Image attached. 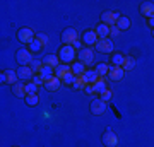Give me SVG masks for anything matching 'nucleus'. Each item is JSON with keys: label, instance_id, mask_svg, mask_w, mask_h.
Here are the masks:
<instances>
[{"label": "nucleus", "instance_id": "19", "mask_svg": "<svg viewBox=\"0 0 154 147\" xmlns=\"http://www.w3.org/2000/svg\"><path fill=\"white\" fill-rule=\"evenodd\" d=\"M69 72H72V65H67V63H60V65L55 69V75L58 77V79H62V77L65 75V74H69Z\"/></svg>", "mask_w": 154, "mask_h": 147}, {"label": "nucleus", "instance_id": "26", "mask_svg": "<svg viewBox=\"0 0 154 147\" xmlns=\"http://www.w3.org/2000/svg\"><path fill=\"white\" fill-rule=\"evenodd\" d=\"M93 86H94V93H99V94L105 93L106 89H108V87H106V82H105V79H103V77H101L98 82H94Z\"/></svg>", "mask_w": 154, "mask_h": 147}, {"label": "nucleus", "instance_id": "25", "mask_svg": "<svg viewBox=\"0 0 154 147\" xmlns=\"http://www.w3.org/2000/svg\"><path fill=\"white\" fill-rule=\"evenodd\" d=\"M134 67H135V58L134 57H125V60H123V65H122V69L123 70H132Z\"/></svg>", "mask_w": 154, "mask_h": 147}, {"label": "nucleus", "instance_id": "28", "mask_svg": "<svg viewBox=\"0 0 154 147\" xmlns=\"http://www.w3.org/2000/svg\"><path fill=\"white\" fill-rule=\"evenodd\" d=\"M24 99H26V104H28V106H31V108L38 106V103H39L38 94H28V96H26Z\"/></svg>", "mask_w": 154, "mask_h": 147}, {"label": "nucleus", "instance_id": "9", "mask_svg": "<svg viewBox=\"0 0 154 147\" xmlns=\"http://www.w3.org/2000/svg\"><path fill=\"white\" fill-rule=\"evenodd\" d=\"M96 51H101V53H113V41H111L110 38L98 39V43H96Z\"/></svg>", "mask_w": 154, "mask_h": 147}, {"label": "nucleus", "instance_id": "34", "mask_svg": "<svg viewBox=\"0 0 154 147\" xmlns=\"http://www.w3.org/2000/svg\"><path fill=\"white\" fill-rule=\"evenodd\" d=\"M84 86H86V81H84L82 75H79L77 77V81H75V84H74L72 87H75V89H84Z\"/></svg>", "mask_w": 154, "mask_h": 147}, {"label": "nucleus", "instance_id": "16", "mask_svg": "<svg viewBox=\"0 0 154 147\" xmlns=\"http://www.w3.org/2000/svg\"><path fill=\"white\" fill-rule=\"evenodd\" d=\"M123 69L122 67H113L110 65V72H108V77H110L111 81H120V79H123Z\"/></svg>", "mask_w": 154, "mask_h": 147}, {"label": "nucleus", "instance_id": "33", "mask_svg": "<svg viewBox=\"0 0 154 147\" xmlns=\"http://www.w3.org/2000/svg\"><path fill=\"white\" fill-rule=\"evenodd\" d=\"M111 98H113V91H110V89H106L105 93L99 94V99H103L105 103H108V101H110Z\"/></svg>", "mask_w": 154, "mask_h": 147}, {"label": "nucleus", "instance_id": "5", "mask_svg": "<svg viewBox=\"0 0 154 147\" xmlns=\"http://www.w3.org/2000/svg\"><path fill=\"white\" fill-rule=\"evenodd\" d=\"M77 62H81L84 65H91L94 62V50L84 46L81 51H77Z\"/></svg>", "mask_w": 154, "mask_h": 147}, {"label": "nucleus", "instance_id": "27", "mask_svg": "<svg viewBox=\"0 0 154 147\" xmlns=\"http://www.w3.org/2000/svg\"><path fill=\"white\" fill-rule=\"evenodd\" d=\"M96 74H98L99 77H105L108 75V72H110V65H106V63H99V65H96Z\"/></svg>", "mask_w": 154, "mask_h": 147}, {"label": "nucleus", "instance_id": "14", "mask_svg": "<svg viewBox=\"0 0 154 147\" xmlns=\"http://www.w3.org/2000/svg\"><path fill=\"white\" fill-rule=\"evenodd\" d=\"M12 94L17 96V98H26V96H28V94H26V84L22 81L14 84V86H12Z\"/></svg>", "mask_w": 154, "mask_h": 147}, {"label": "nucleus", "instance_id": "43", "mask_svg": "<svg viewBox=\"0 0 154 147\" xmlns=\"http://www.w3.org/2000/svg\"><path fill=\"white\" fill-rule=\"evenodd\" d=\"M14 147H19V145H14Z\"/></svg>", "mask_w": 154, "mask_h": 147}, {"label": "nucleus", "instance_id": "11", "mask_svg": "<svg viewBox=\"0 0 154 147\" xmlns=\"http://www.w3.org/2000/svg\"><path fill=\"white\" fill-rule=\"evenodd\" d=\"M106 108H108L106 103L103 101V99H99V98H96L93 103H91V113L93 115H103L106 111Z\"/></svg>", "mask_w": 154, "mask_h": 147}, {"label": "nucleus", "instance_id": "10", "mask_svg": "<svg viewBox=\"0 0 154 147\" xmlns=\"http://www.w3.org/2000/svg\"><path fill=\"white\" fill-rule=\"evenodd\" d=\"M103 144H105L106 147H115L116 144H118V137H116V133L111 128H108V130L103 133Z\"/></svg>", "mask_w": 154, "mask_h": 147}, {"label": "nucleus", "instance_id": "18", "mask_svg": "<svg viewBox=\"0 0 154 147\" xmlns=\"http://www.w3.org/2000/svg\"><path fill=\"white\" fill-rule=\"evenodd\" d=\"M84 81H86V84H94V82H98L99 79H101V77L98 75V74H96V70H86L84 72Z\"/></svg>", "mask_w": 154, "mask_h": 147}, {"label": "nucleus", "instance_id": "36", "mask_svg": "<svg viewBox=\"0 0 154 147\" xmlns=\"http://www.w3.org/2000/svg\"><path fill=\"white\" fill-rule=\"evenodd\" d=\"M33 82H34V84H36V86H43V84H45V79H43V77H41V75H39V74H36V75H34L33 77Z\"/></svg>", "mask_w": 154, "mask_h": 147}, {"label": "nucleus", "instance_id": "30", "mask_svg": "<svg viewBox=\"0 0 154 147\" xmlns=\"http://www.w3.org/2000/svg\"><path fill=\"white\" fill-rule=\"evenodd\" d=\"M36 93H38V86L33 81L26 82V94H36Z\"/></svg>", "mask_w": 154, "mask_h": 147}, {"label": "nucleus", "instance_id": "2", "mask_svg": "<svg viewBox=\"0 0 154 147\" xmlns=\"http://www.w3.org/2000/svg\"><path fill=\"white\" fill-rule=\"evenodd\" d=\"M17 39L24 44H31L36 39V34H34L33 29H29V27H21L19 31H17Z\"/></svg>", "mask_w": 154, "mask_h": 147}, {"label": "nucleus", "instance_id": "24", "mask_svg": "<svg viewBox=\"0 0 154 147\" xmlns=\"http://www.w3.org/2000/svg\"><path fill=\"white\" fill-rule=\"evenodd\" d=\"M39 75L46 81V79H50V77L55 75V69H51V67H48V65H43V69L39 70Z\"/></svg>", "mask_w": 154, "mask_h": 147}, {"label": "nucleus", "instance_id": "15", "mask_svg": "<svg viewBox=\"0 0 154 147\" xmlns=\"http://www.w3.org/2000/svg\"><path fill=\"white\" fill-rule=\"evenodd\" d=\"M43 65H48L51 69H57V67L60 65V60H58V55H45L43 58Z\"/></svg>", "mask_w": 154, "mask_h": 147}, {"label": "nucleus", "instance_id": "8", "mask_svg": "<svg viewBox=\"0 0 154 147\" xmlns=\"http://www.w3.org/2000/svg\"><path fill=\"white\" fill-rule=\"evenodd\" d=\"M36 75L33 72V69L29 65H21L17 69V77H19V81H33V77Z\"/></svg>", "mask_w": 154, "mask_h": 147}, {"label": "nucleus", "instance_id": "20", "mask_svg": "<svg viewBox=\"0 0 154 147\" xmlns=\"http://www.w3.org/2000/svg\"><path fill=\"white\" fill-rule=\"evenodd\" d=\"M86 70H88V69H86V65H84V63H81V62H74V63H72V74H74L75 77L84 75V72H86Z\"/></svg>", "mask_w": 154, "mask_h": 147}, {"label": "nucleus", "instance_id": "42", "mask_svg": "<svg viewBox=\"0 0 154 147\" xmlns=\"http://www.w3.org/2000/svg\"><path fill=\"white\" fill-rule=\"evenodd\" d=\"M152 38H154V29H152Z\"/></svg>", "mask_w": 154, "mask_h": 147}, {"label": "nucleus", "instance_id": "21", "mask_svg": "<svg viewBox=\"0 0 154 147\" xmlns=\"http://www.w3.org/2000/svg\"><path fill=\"white\" fill-rule=\"evenodd\" d=\"M123 60H125V55H122V53H111L110 63L113 67H122V65H123Z\"/></svg>", "mask_w": 154, "mask_h": 147}, {"label": "nucleus", "instance_id": "39", "mask_svg": "<svg viewBox=\"0 0 154 147\" xmlns=\"http://www.w3.org/2000/svg\"><path fill=\"white\" fill-rule=\"evenodd\" d=\"M72 46H74V50H79V51H81V50L84 48V46H82V41H81V39H77L75 43L72 44Z\"/></svg>", "mask_w": 154, "mask_h": 147}, {"label": "nucleus", "instance_id": "6", "mask_svg": "<svg viewBox=\"0 0 154 147\" xmlns=\"http://www.w3.org/2000/svg\"><path fill=\"white\" fill-rule=\"evenodd\" d=\"M98 39L99 38H98V34H96V31H94V29H88V31H84L81 41L86 44V48H89V46H96Z\"/></svg>", "mask_w": 154, "mask_h": 147}, {"label": "nucleus", "instance_id": "23", "mask_svg": "<svg viewBox=\"0 0 154 147\" xmlns=\"http://www.w3.org/2000/svg\"><path fill=\"white\" fill-rule=\"evenodd\" d=\"M115 26L118 27L120 31H125V29H128V27H130V19H128L127 16H122L120 19H118V22H116Z\"/></svg>", "mask_w": 154, "mask_h": 147}, {"label": "nucleus", "instance_id": "38", "mask_svg": "<svg viewBox=\"0 0 154 147\" xmlns=\"http://www.w3.org/2000/svg\"><path fill=\"white\" fill-rule=\"evenodd\" d=\"M84 93L86 94H94V86L93 84H86V86H84Z\"/></svg>", "mask_w": 154, "mask_h": 147}, {"label": "nucleus", "instance_id": "1", "mask_svg": "<svg viewBox=\"0 0 154 147\" xmlns=\"http://www.w3.org/2000/svg\"><path fill=\"white\" fill-rule=\"evenodd\" d=\"M75 57H77V51L70 44H63L58 50V60H60V63H67V65L69 63H74L75 62Z\"/></svg>", "mask_w": 154, "mask_h": 147}, {"label": "nucleus", "instance_id": "31", "mask_svg": "<svg viewBox=\"0 0 154 147\" xmlns=\"http://www.w3.org/2000/svg\"><path fill=\"white\" fill-rule=\"evenodd\" d=\"M41 48H43V44L39 43L38 39H34L33 43L29 44V51H31V53H36V51H41Z\"/></svg>", "mask_w": 154, "mask_h": 147}, {"label": "nucleus", "instance_id": "35", "mask_svg": "<svg viewBox=\"0 0 154 147\" xmlns=\"http://www.w3.org/2000/svg\"><path fill=\"white\" fill-rule=\"evenodd\" d=\"M36 39H38V41H39L41 44H48V41H50V39H48V36H46L45 33H39V34H36Z\"/></svg>", "mask_w": 154, "mask_h": 147}, {"label": "nucleus", "instance_id": "22", "mask_svg": "<svg viewBox=\"0 0 154 147\" xmlns=\"http://www.w3.org/2000/svg\"><path fill=\"white\" fill-rule=\"evenodd\" d=\"M5 82H7V84H11V86L17 84V82H19L17 72L16 70H5Z\"/></svg>", "mask_w": 154, "mask_h": 147}, {"label": "nucleus", "instance_id": "37", "mask_svg": "<svg viewBox=\"0 0 154 147\" xmlns=\"http://www.w3.org/2000/svg\"><path fill=\"white\" fill-rule=\"evenodd\" d=\"M118 34H120V29H118L116 26H110V36L111 38H116Z\"/></svg>", "mask_w": 154, "mask_h": 147}, {"label": "nucleus", "instance_id": "17", "mask_svg": "<svg viewBox=\"0 0 154 147\" xmlns=\"http://www.w3.org/2000/svg\"><path fill=\"white\" fill-rule=\"evenodd\" d=\"M94 31H96V34H98L99 39L108 38V36H110V26H106V24H103V22H101V24H98Z\"/></svg>", "mask_w": 154, "mask_h": 147}, {"label": "nucleus", "instance_id": "41", "mask_svg": "<svg viewBox=\"0 0 154 147\" xmlns=\"http://www.w3.org/2000/svg\"><path fill=\"white\" fill-rule=\"evenodd\" d=\"M0 81H2V84L5 82V72H2V74H0Z\"/></svg>", "mask_w": 154, "mask_h": 147}, {"label": "nucleus", "instance_id": "29", "mask_svg": "<svg viewBox=\"0 0 154 147\" xmlns=\"http://www.w3.org/2000/svg\"><path fill=\"white\" fill-rule=\"evenodd\" d=\"M75 81H77V77L72 74V72H69V74H65V75L62 77V82L63 84H67V86H74L75 84Z\"/></svg>", "mask_w": 154, "mask_h": 147}, {"label": "nucleus", "instance_id": "32", "mask_svg": "<svg viewBox=\"0 0 154 147\" xmlns=\"http://www.w3.org/2000/svg\"><path fill=\"white\" fill-rule=\"evenodd\" d=\"M31 69H33L34 74H39V70L43 69V60H36V58H34V62L31 63Z\"/></svg>", "mask_w": 154, "mask_h": 147}, {"label": "nucleus", "instance_id": "4", "mask_svg": "<svg viewBox=\"0 0 154 147\" xmlns=\"http://www.w3.org/2000/svg\"><path fill=\"white\" fill-rule=\"evenodd\" d=\"M60 39L65 44H70L72 46L77 39H81V38H79V34H77V31L74 29V27H65V29L62 31V34H60Z\"/></svg>", "mask_w": 154, "mask_h": 147}, {"label": "nucleus", "instance_id": "12", "mask_svg": "<svg viewBox=\"0 0 154 147\" xmlns=\"http://www.w3.org/2000/svg\"><path fill=\"white\" fill-rule=\"evenodd\" d=\"M139 11H140V14H142L144 17L151 19V17H154V4L152 2H140Z\"/></svg>", "mask_w": 154, "mask_h": 147}, {"label": "nucleus", "instance_id": "7", "mask_svg": "<svg viewBox=\"0 0 154 147\" xmlns=\"http://www.w3.org/2000/svg\"><path fill=\"white\" fill-rule=\"evenodd\" d=\"M120 17L122 16L118 14V12L106 11V12H103V16H101V22H103V24H106V26H115Z\"/></svg>", "mask_w": 154, "mask_h": 147}, {"label": "nucleus", "instance_id": "13", "mask_svg": "<svg viewBox=\"0 0 154 147\" xmlns=\"http://www.w3.org/2000/svg\"><path fill=\"white\" fill-rule=\"evenodd\" d=\"M60 84H62V79H58L57 75H53V77H50V79H46L43 86H45V89H48V91H58Z\"/></svg>", "mask_w": 154, "mask_h": 147}, {"label": "nucleus", "instance_id": "3", "mask_svg": "<svg viewBox=\"0 0 154 147\" xmlns=\"http://www.w3.org/2000/svg\"><path fill=\"white\" fill-rule=\"evenodd\" d=\"M16 60L19 65H29V63H33L34 58H33V53L26 48H21L16 51Z\"/></svg>", "mask_w": 154, "mask_h": 147}, {"label": "nucleus", "instance_id": "40", "mask_svg": "<svg viewBox=\"0 0 154 147\" xmlns=\"http://www.w3.org/2000/svg\"><path fill=\"white\" fill-rule=\"evenodd\" d=\"M147 24L151 26V29H154V17H151V19H147Z\"/></svg>", "mask_w": 154, "mask_h": 147}]
</instances>
